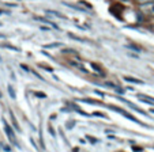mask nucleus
<instances>
[{"mask_svg": "<svg viewBox=\"0 0 154 152\" xmlns=\"http://www.w3.org/2000/svg\"><path fill=\"white\" fill-rule=\"evenodd\" d=\"M109 109L111 110H115V112H117V113H120L122 115H124L125 118H128V120H131V121H134V122H137V124H139V125H143V126H147V125H145V124H142L138 118H135L134 115H131V114H128L125 110H123V109H120V107H116V106H109Z\"/></svg>", "mask_w": 154, "mask_h": 152, "instance_id": "nucleus-1", "label": "nucleus"}, {"mask_svg": "<svg viewBox=\"0 0 154 152\" xmlns=\"http://www.w3.org/2000/svg\"><path fill=\"white\" fill-rule=\"evenodd\" d=\"M3 125H4V130H6V133H7V137L10 139V141H11L12 144H14L15 147H18L19 148V144H18V141H17V139H15V133H14V130L10 128V125L6 122V121L3 120Z\"/></svg>", "mask_w": 154, "mask_h": 152, "instance_id": "nucleus-2", "label": "nucleus"}, {"mask_svg": "<svg viewBox=\"0 0 154 152\" xmlns=\"http://www.w3.org/2000/svg\"><path fill=\"white\" fill-rule=\"evenodd\" d=\"M142 11L147 15H154V1H147V3H143L140 6Z\"/></svg>", "mask_w": 154, "mask_h": 152, "instance_id": "nucleus-3", "label": "nucleus"}, {"mask_svg": "<svg viewBox=\"0 0 154 152\" xmlns=\"http://www.w3.org/2000/svg\"><path fill=\"white\" fill-rule=\"evenodd\" d=\"M138 98H139L142 102H145V103L154 105V98H151V97H147V95H143V94H138Z\"/></svg>", "mask_w": 154, "mask_h": 152, "instance_id": "nucleus-4", "label": "nucleus"}, {"mask_svg": "<svg viewBox=\"0 0 154 152\" xmlns=\"http://www.w3.org/2000/svg\"><path fill=\"white\" fill-rule=\"evenodd\" d=\"M105 86H106V87H109V88H113L115 91H117V92H122V94H123V92H124V90H122V88H120V87H117L116 84H113V83H109V82H106V83H105Z\"/></svg>", "mask_w": 154, "mask_h": 152, "instance_id": "nucleus-5", "label": "nucleus"}, {"mask_svg": "<svg viewBox=\"0 0 154 152\" xmlns=\"http://www.w3.org/2000/svg\"><path fill=\"white\" fill-rule=\"evenodd\" d=\"M35 20H40V22H44V23H47V25H51V26L53 27V29L59 30V26L57 25H55L53 22H51V20H47V19H42V18H35Z\"/></svg>", "mask_w": 154, "mask_h": 152, "instance_id": "nucleus-6", "label": "nucleus"}, {"mask_svg": "<svg viewBox=\"0 0 154 152\" xmlns=\"http://www.w3.org/2000/svg\"><path fill=\"white\" fill-rule=\"evenodd\" d=\"M125 82H130V83H135V84H143L142 80H139V79H135V78H124Z\"/></svg>", "mask_w": 154, "mask_h": 152, "instance_id": "nucleus-7", "label": "nucleus"}, {"mask_svg": "<svg viewBox=\"0 0 154 152\" xmlns=\"http://www.w3.org/2000/svg\"><path fill=\"white\" fill-rule=\"evenodd\" d=\"M47 14L55 15V16H57V18H61V19H66V16H64V15H61L60 12H57V11H52V10H47Z\"/></svg>", "mask_w": 154, "mask_h": 152, "instance_id": "nucleus-8", "label": "nucleus"}, {"mask_svg": "<svg viewBox=\"0 0 154 152\" xmlns=\"http://www.w3.org/2000/svg\"><path fill=\"white\" fill-rule=\"evenodd\" d=\"M59 46H63L61 42H55V43H48V45H44L45 49H52V48H59Z\"/></svg>", "mask_w": 154, "mask_h": 152, "instance_id": "nucleus-9", "label": "nucleus"}, {"mask_svg": "<svg viewBox=\"0 0 154 152\" xmlns=\"http://www.w3.org/2000/svg\"><path fill=\"white\" fill-rule=\"evenodd\" d=\"M64 4H66V6H67V7H70V8L78 10V11H82V12H83V11H86V10H85V8H82V7H78V6H74V4H70V3H64Z\"/></svg>", "mask_w": 154, "mask_h": 152, "instance_id": "nucleus-10", "label": "nucleus"}, {"mask_svg": "<svg viewBox=\"0 0 154 152\" xmlns=\"http://www.w3.org/2000/svg\"><path fill=\"white\" fill-rule=\"evenodd\" d=\"M8 92H10V95H11V98H12V99H17V94H15L14 88H12L11 86H8Z\"/></svg>", "mask_w": 154, "mask_h": 152, "instance_id": "nucleus-11", "label": "nucleus"}, {"mask_svg": "<svg viewBox=\"0 0 154 152\" xmlns=\"http://www.w3.org/2000/svg\"><path fill=\"white\" fill-rule=\"evenodd\" d=\"M11 120H12V124H14V126H15V129H17V130H20L19 125L17 124V120H15V117H14V114H12V113H11Z\"/></svg>", "mask_w": 154, "mask_h": 152, "instance_id": "nucleus-12", "label": "nucleus"}, {"mask_svg": "<svg viewBox=\"0 0 154 152\" xmlns=\"http://www.w3.org/2000/svg\"><path fill=\"white\" fill-rule=\"evenodd\" d=\"M34 97H37V98H45V94H42V92H34Z\"/></svg>", "mask_w": 154, "mask_h": 152, "instance_id": "nucleus-13", "label": "nucleus"}, {"mask_svg": "<svg viewBox=\"0 0 154 152\" xmlns=\"http://www.w3.org/2000/svg\"><path fill=\"white\" fill-rule=\"evenodd\" d=\"M87 140H90V141H91V143H93V144H96L97 141H98V140H97V139L91 137V136H87Z\"/></svg>", "mask_w": 154, "mask_h": 152, "instance_id": "nucleus-14", "label": "nucleus"}, {"mask_svg": "<svg viewBox=\"0 0 154 152\" xmlns=\"http://www.w3.org/2000/svg\"><path fill=\"white\" fill-rule=\"evenodd\" d=\"M132 149H134L135 152H139V151H142V148H138V147H134V148H132Z\"/></svg>", "mask_w": 154, "mask_h": 152, "instance_id": "nucleus-15", "label": "nucleus"}, {"mask_svg": "<svg viewBox=\"0 0 154 152\" xmlns=\"http://www.w3.org/2000/svg\"><path fill=\"white\" fill-rule=\"evenodd\" d=\"M151 113H154V110H151Z\"/></svg>", "mask_w": 154, "mask_h": 152, "instance_id": "nucleus-16", "label": "nucleus"}]
</instances>
